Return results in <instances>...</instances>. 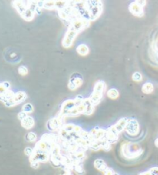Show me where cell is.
<instances>
[{
    "label": "cell",
    "instance_id": "cell-1",
    "mask_svg": "<svg viewBox=\"0 0 158 175\" xmlns=\"http://www.w3.org/2000/svg\"><path fill=\"white\" fill-rule=\"evenodd\" d=\"M106 90V83L103 80H99L94 84L93 92L89 97L90 102L92 103L94 107L98 105L102 101L104 97V93Z\"/></svg>",
    "mask_w": 158,
    "mask_h": 175
},
{
    "label": "cell",
    "instance_id": "cell-2",
    "mask_svg": "<svg viewBox=\"0 0 158 175\" xmlns=\"http://www.w3.org/2000/svg\"><path fill=\"white\" fill-rule=\"evenodd\" d=\"M87 5L90 22L97 20L103 12V2L101 1H87Z\"/></svg>",
    "mask_w": 158,
    "mask_h": 175
},
{
    "label": "cell",
    "instance_id": "cell-3",
    "mask_svg": "<svg viewBox=\"0 0 158 175\" xmlns=\"http://www.w3.org/2000/svg\"><path fill=\"white\" fill-rule=\"evenodd\" d=\"M122 150L123 155L128 158H135L139 157L142 154L143 150L137 144H130L122 145Z\"/></svg>",
    "mask_w": 158,
    "mask_h": 175
},
{
    "label": "cell",
    "instance_id": "cell-4",
    "mask_svg": "<svg viewBox=\"0 0 158 175\" xmlns=\"http://www.w3.org/2000/svg\"><path fill=\"white\" fill-rule=\"evenodd\" d=\"M90 22H91L89 19H85L84 17L77 18V19H73V21L70 22V24L68 25V29H73L79 33V32L87 29L90 26Z\"/></svg>",
    "mask_w": 158,
    "mask_h": 175
},
{
    "label": "cell",
    "instance_id": "cell-5",
    "mask_svg": "<svg viewBox=\"0 0 158 175\" xmlns=\"http://www.w3.org/2000/svg\"><path fill=\"white\" fill-rule=\"evenodd\" d=\"M27 99V94L25 91H18L15 93L14 96L12 99H10L9 101H7L5 105L7 107H12L14 106H16L18 104H20L21 103L24 102Z\"/></svg>",
    "mask_w": 158,
    "mask_h": 175
},
{
    "label": "cell",
    "instance_id": "cell-6",
    "mask_svg": "<svg viewBox=\"0 0 158 175\" xmlns=\"http://www.w3.org/2000/svg\"><path fill=\"white\" fill-rule=\"evenodd\" d=\"M64 118L60 115L53 117L47 122V128L50 131H59L64 125Z\"/></svg>",
    "mask_w": 158,
    "mask_h": 175
},
{
    "label": "cell",
    "instance_id": "cell-7",
    "mask_svg": "<svg viewBox=\"0 0 158 175\" xmlns=\"http://www.w3.org/2000/svg\"><path fill=\"white\" fill-rule=\"evenodd\" d=\"M77 35H78V32H77L76 31L73 30L71 29H67L66 32L65 33L63 41H62V46H63V47L66 48V49L71 47L73 46V42H74Z\"/></svg>",
    "mask_w": 158,
    "mask_h": 175
},
{
    "label": "cell",
    "instance_id": "cell-8",
    "mask_svg": "<svg viewBox=\"0 0 158 175\" xmlns=\"http://www.w3.org/2000/svg\"><path fill=\"white\" fill-rule=\"evenodd\" d=\"M84 83V80H83V77L79 73H74L71 76V77L69 80L68 83V89L69 90H76L78 88H80Z\"/></svg>",
    "mask_w": 158,
    "mask_h": 175
},
{
    "label": "cell",
    "instance_id": "cell-9",
    "mask_svg": "<svg viewBox=\"0 0 158 175\" xmlns=\"http://www.w3.org/2000/svg\"><path fill=\"white\" fill-rule=\"evenodd\" d=\"M125 131L130 136H137L140 133V124L135 119H129Z\"/></svg>",
    "mask_w": 158,
    "mask_h": 175
},
{
    "label": "cell",
    "instance_id": "cell-10",
    "mask_svg": "<svg viewBox=\"0 0 158 175\" xmlns=\"http://www.w3.org/2000/svg\"><path fill=\"white\" fill-rule=\"evenodd\" d=\"M77 106L76 102H75L74 99H69V100H66L61 105V109H60V113L59 115L62 116L63 117H68L69 114H70V111L74 108L75 107Z\"/></svg>",
    "mask_w": 158,
    "mask_h": 175
},
{
    "label": "cell",
    "instance_id": "cell-11",
    "mask_svg": "<svg viewBox=\"0 0 158 175\" xmlns=\"http://www.w3.org/2000/svg\"><path fill=\"white\" fill-rule=\"evenodd\" d=\"M49 159H50V154H49L44 153V152L35 151V150L33 154L29 157V162L37 161L39 163H41V162L46 163V162L49 161Z\"/></svg>",
    "mask_w": 158,
    "mask_h": 175
},
{
    "label": "cell",
    "instance_id": "cell-12",
    "mask_svg": "<svg viewBox=\"0 0 158 175\" xmlns=\"http://www.w3.org/2000/svg\"><path fill=\"white\" fill-rule=\"evenodd\" d=\"M119 138V133L117 131L114 125L110 127L108 129L106 130V140L110 144H114L118 140Z\"/></svg>",
    "mask_w": 158,
    "mask_h": 175
},
{
    "label": "cell",
    "instance_id": "cell-13",
    "mask_svg": "<svg viewBox=\"0 0 158 175\" xmlns=\"http://www.w3.org/2000/svg\"><path fill=\"white\" fill-rule=\"evenodd\" d=\"M128 9L132 15H135L137 17H143L144 15L143 7L140 5L137 1L131 2L128 6Z\"/></svg>",
    "mask_w": 158,
    "mask_h": 175
},
{
    "label": "cell",
    "instance_id": "cell-14",
    "mask_svg": "<svg viewBox=\"0 0 158 175\" xmlns=\"http://www.w3.org/2000/svg\"><path fill=\"white\" fill-rule=\"evenodd\" d=\"M90 134L93 137V138L96 140H106V130L103 129V128L96 127L93 128L90 131Z\"/></svg>",
    "mask_w": 158,
    "mask_h": 175
},
{
    "label": "cell",
    "instance_id": "cell-15",
    "mask_svg": "<svg viewBox=\"0 0 158 175\" xmlns=\"http://www.w3.org/2000/svg\"><path fill=\"white\" fill-rule=\"evenodd\" d=\"M50 150H51V144L42 140H39L36 142L34 147L35 151L44 152V153L49 154H50Z\"/></svg>",
    "mask_w": 158,
    "mask_h": 175
},
{
    "label": "cell",
    "instance_id": "cell-16",
    "mask_svg": "<svg viewBox=\"0 0 158 175\" xmlns=\"http://www.w3.org/2000/svg\"><path fill=\"white\" fill-rule=\"evenodd\" d=\"M59 139H60L59 136L56 135L55 134H53V133H49V134H44L40 140L46 141L50 144H53L58 143Z\"/></svg>",
    "mask_w": 158,
    "mask_h": 175
},
{
    "label": "cell",
    "instance_id": "cell-17",
    "mask_svg": "<svg viewBox=\"0 0 158 175\" xmlns=\"http://www.w3.org/2000/svg\"><path fill=\"white\" fill-rule=\"evenodd\" d=\"M21 125L23 128L26 130H30L32 129L35 125V120L34 118L31 117V116H28L27 117L21 121Z\"/></svg>",
    "mask_w": 158,
    "mask_h": 175
},
{
    "label": "cell",
    "instance_id": "cell-18",
    "mask_svg": "<svg viewBox=\"0 0 158 175\" xmlns=\"http://www.w3.org/2000/svg\"><path fill=\"white\" fill-rule=\"evenodd\" d=\"M128 120L127 117H123L120 119L119 121L117 122V124H114V127H115L116 130L117 131L119 134H120L121 132H123V130H125V128L127 127V124L128 123Z\"/></svg>",
    "mask_w": 158,
    "mask_h": 175
},
{
    "label": "cell",
    "instance_id": "cell-19",
    "mask_svg": "<svg viewBox=\"0 0 158 175\" xmlns=\"http://www.w3.org/2000/svg\"><path fill=\"white\" fill-rule=\"evenodd\" d=\"M94 165L96 169H97V170H100V171L103 172V173H104L107 169L109 168L108 166L107 165V163L104 162V160H103V159H100V158H99V159H96V160H94Z\"/></svg>",
    "mask_w": 158,
    "mask_h": 175
},
{
    "label": "cell",
    "instance_id": "cell-20",
    "mask_svg": "<svg viewBox=\"0 0 158 175\" xmlns=\"http://www.w3.org/2000/svg\"><path fill=\"white\" fill-rule=\"evenodd\" d=\"M83 104H84V106H85V107H86V113L84 115H87V116L91 115V114L94 113V107H95L93 105L92 103L90 102L89 97L88 98H84Z\"/></svg>",
    "mask_w": 158,
    "mask_h": 175
},
{
    "label": "cell",
    "instance_id": "cell-21",
    "mask_svg": "<svg viewBox=\"0 0 158 175\" xmlns=\"http://www.w3.org/2000/svg\"><path fill=\"white\" fill-rule=\"evenodd\" d=\"M20 15L21 17L25 21H26V22H30V21H32V19H34L36 14H35V12H33L32 9H27L26 11H24L22 14H20Z\"/></svg>",
    "mask_w": 158,
    "mask_h": 175
},
{
    "label": "cell",
    "instance_id": "cell-22",
    "mask_svg": "<svg viewBox=\"0 0 158 175\" xmlns=\"http://www.w3.org/2000/svg\"><path fill=\"white\" fill-rule=\"evenodd\" d=\"M77 53H78L80 56H86L90 53V49H89V47L86 44L81 43V44H80L77 47Z\"/></svg>",
    "mask_w": 158,
    "mask_h": 175
},
{
    "label": "cell",
    "instance_id": "cell-23",
    "mask_svg": "<svg viewBox=\"0 0 158 175\" xmlns=\"http://www.w3.org/2000/svg\"><path fill=\"white\" fill-rule=\"evenodd\" d=\"M154 90V87H153V83H150V82H146L142 86V88H141V90L142 92L145 94H151L152 92Z\"/></svg>",
    "mask_w": 158,
    "mask_h": 175
},
{
    "label": "cell",
    "instance_id": "cell-24",
    "mask_svg": "<svg viewBox=\"0 0 158 175\" xmlns=\"http://www.w3.org/2000/svg\"><path fill=\"white\" fill-rule=\"evenodd\" d=\"M102 144H103V140H94L91 141L89 144V148L94 151H97V150H99L102 149Z\"/></svg>",
    "mask_w": 158,
    "mask_h": 175
},
{
    "label": "cell",
    "instance_id": "cell-25",
    "mask_svg": "<svg viewBox=\"0 0 158 175\" xmlns=\"http://www.w3.org/2000/svg\"><path fill=\"white\" fill-rule=\"evenodd\" d=\"M119 91H118L117 89L115 88H111L107 92V96L109 97L110 99H112V100H115V99H117L119 97Z\"/></svg>",
    "mask_w": 158,
    "mask_h": 175
},
{
    "label": "cell",
    "instance_id": "cell-26",
    "mask_svg": "<svg viewBox=\"0 0 158 175\" xmlns=\"http://www.w3.org/2000/svg\"><path fill=\"white\" fill-rule=\"evenodd\" d=\"M43 9H49V10H53L56 9V1H43Z\"/></svg>",
    "mask_w": 158,
    "mask_h": 175
},
{
    "label": "cell",
    "instance_id": "cell-27",
    "mask_svg": "<svg viewBox=\"0 0 158 175\" xmlns=\"http://www.w3.org/2000/svg\"><path fill=\"white\" fill-rule=\"evenodd\" d=\"M10 88V83L9 82H3L0 83V96L3 95Z\"/></svg>",
    "mask_w": 158,
    "mask_h": 175
},
{
    "label": "cell",
    "instance_id": "cell-28",
    "mask_svg": "<svg viewBox=\"0 0 158 175\" xmlns=\"http://www.w3.org/2000/svg\"><path fill=\"white\" fill-rule=\"evenodd\" d=\"M34 111V107H33V105L30 103H26V104H24L22 107V111L23 112L26 113V114H31V113L33 112Z\"/></svg>",
    "mask_w": 158,
    "mask_h": 175
},
{
    "label": "cell",
    "instance_id": "cell-29",
    "mask_svg": "<svg viewBox=\"0 0 158 175\" xmlns=\"http://www.w3.org/2000/svg\"><path fill=\"white\" fill-rule=\"evenodd\" d=\"M37 139V136L34 132H29L26 135V140L28 142H35Z\"/></svg>",
    "mask_w": 158,
    "mask_h": 175
},
{
    "label": "cell",
    "instance_id": "cell-30",
    "mask_svg": "<svg viewBox=\"0 0 158 175\" xmlns=\"http://www.w3.org/2000/svg\"><path fill=\"white\" fill-rule=\"evenodd\" d=\"M132 80L135 82H140L141 80H143L142 74L139 72H135L132 75Z\"/></svg>",
    "mask_w": 158,
    "mask_h": 175
},
{
    "label": "cell",
    "instance_id": "cell-31",
    "mask_svg": "<svg viewBox=\"0 0 158 175\" xmlns=\"http://www.w3.org/2000/svg\"><path fill=\"white\" fill-rule=\"evenodd\" d=\"M18 72H19V75H21V76H22V77H24V76H26V75L28 74V69L26 66H20L18 68Z\"/></svg>",
    "mask_w": 158,
    "mask_h": 175
},
{
    "label": "cell",
    "instance_id": "cell-32",
    "mask_svg": "<svg viewBox=\"0 0 158 175\" xmlns=\"http://www.w3.org/2000/svg\"><path fill=\"white\" fill-rule=\"evenodd\" d=\"M75 124H65L63 126V128L69 133H72L74 130Z\"/></svg>",
    "mask_w": 158,
    "mask_h": 175
},
{
    "label": "cell",
    "instance_id": "cell-33",
    "mask_svg": "<svg viewBox=\"0 0 158 175\" xmlns=\"http://www.w3.org/2000/svg\"><path fill=\"white\" fill-rule=\"evenodd\" d=\"M112 147H111V144H110L109 142H107L106 140H103V144H102V149L105 151H109L110 150Z\"/></svg>",
    "mask_w": 158,
    "mask_h": 175
},
{
    "label": "cell",
    "instance_id": "cell-34",
    "mask_svg": "<svg viewBox=\"0 0 158 175\" xmlns=\"http://www.w3.org/2000/svg\"><path fill=\"white\" fill-rule=\"evenodd\" d=\"M33 153H34V149H32L30 147H26L25 150H24V154H25L26 156L29 157L32 156V155L33 154Z\"/></svg>",
    "mask_w": 158,
    "mask_h": 175
},
{
    "label": "cell",
    "instance_id": "cell-35",
    "mask_svg": "<svg viewBox=\"0 0 158 175\" xmlns=\"http://www.w3.org/2000/svg\"><path fill=\"white\" fill-rule=\"evenodd\" d=\"M28 116H29V114H28L23 112V111H21V112H19V114H18V119L21 121L23 119H25L26 117H27Z\"/></svg>",
    "mask_w": 158,
    "mask_h": 175
},
{
    "label": "cell",
    "instance_id": "cell-36",
    "mask_svg": "<svg viewBox=\"0 0 158 175\" xmlns=\"http://www.w3.org/2000/svg\"><path fill=\"white\" fill-rule=\"evenodd\" d=\"M152 175H158V167H153L148 170Z\"/></svg>",
    "mask_w": 158,
    "mask_h": 175
},
{
    "label": "cell",
    "instance_id": "cell-37",
    "mask_svg": "<svg viewBox=\"0 0 158 175\" xmlns=\"http://www.w3.org/2000/svg\"><path fill=\"white\" fill-rule=\"evenodd\" d=\"M83 130V128L81 127L80 126H78V125H75V127H74V130H73V132L75 133V134H80V132Z\"/></svg>",
    "mask_w": 158,
    "mask_h": 175
},
{
    "label": "cell",
    "instance_id": "cell-38",
    "mask_svg": "<svg viewBox=\"0 0 158 175\" xmlns=\"http://www.w3.org/2000/svg\"><path fill=\"white\" fill-rule=\"evenodd\" d=\"M114 174H115L114 170H113V169L110 168V167L104 173V175H114Z\"/></svg>",
    "mask_w": 158,
    "mask_h": 175
},
{
    "label": "cell",
    "instance_id": "cell-39",
    "mask_svg": "<svg viewBox=\"0 0 158 175\" xmlns=\"http://www.w3.org/2000/svg\"><path fill=\"white\" fill-rule=\"evenodd\" d=\"M39 163H39V162H37V161L30 162V166H31V167H32V168L37 169V168H39Z\"/></svg>",
    "mask_w": 158,
    "mask_h": 175
},
{
    "label": "cell",
    "instance_id": "cell-40",
    "mask_svg": "<svg viewBox=\"0 0 158 175\" xmlns=\"http://www.w3.org/2000/svg\"><path fill=\"white\" fill-rule=\"evenodd\" d=\"M137 3L139 4L140 5H141V6L143 7V8H144L145 5H146V1H145V0H137Z\"/></svg>",
    "mask_w": 158,
    "mask_h": 175
},
{
    "label": "cell",
    "instance_id": "cell-41",
    "mask_svg": "<svg viewBox=\"0 0 158 175\" xmlns=\"http://www.w3.org/2000/svg\"><path fill=\"white\" fill-rule=\"evenodd\" d=\"M139 175H152V174L150 173L149 171H144V172H142V173H140Z\"/></svg>",
    "mask_w": 158,
    "mask_h": 175
},
{
    "label": "cell",
    "instance_id": "cell-42",
    "mask_svg": "<svg viewBox=\"0 0 158 175\" xmlns=\"http://www.w3.org/2000/svg\"><path fill=\"white\" fill-rule=\"evenodd\" d=\"M61 175H73L72 174L71 171L70 170H65V173H63V174H61Z\"/></svg>",
    "mask_w": 158,
    "mask_h": 175
},
{
    "label": "cell",
    "instance_id": "cell-43",
    "mask_svg": "<svg viewBox=\"0 0 158 175\" xmlns=\"http://www.w3.org/2000/svg\"><path fill=\"white\" fill-rule=\"evenodd\" d=\"M154 144H155V146H156V147H158V138H156V139L155 140Z\"/></svg>",
    "mask_w": 158,
    "mask_h": 175
}]
</instances>
